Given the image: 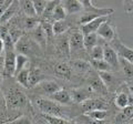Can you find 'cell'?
<instances>
[{"instance_id":"cell-1","label":"cell","mask_w":133,"mask_h":124,"mask_svg":"<svg viewBox=\"0 0 133 124\" xmlns=\"http://www.w3.org/2000/svg\"><path fill=\"white\" fill-rule=\"evenodd\" d=\"M83 6V13L79 19L81 26L87 24L91 22L92 20L97 19L99 17H110V15H112L114 12V10L112 8H98L95 7L90 0H84L81 1Z\"/></svg>"},{"instance_id":"cell-2","label":"cell","mask_w":133,"mask_h":124,"mask_svg":"<svg viewBox=\"0 0 133 124\" xmlns=\"http://www.w3.org/2000/svg\"><path fill=\"white\" fill-rule=\"evenodd\" d=\"M33 102H35L37 109L40 111L41 114L52 115V116H60V118L65 116L64 107L61 104H59V103L51 100V99L38 97V98L35 99Z\"/></svg>"},{"instance_id":"cell-3","label":"cell","mask_w":133,"mask_h":124,"mask_svg":"<svg viewBox=\"0 0 133 124\" xmlns=\"http://www.w3.org/2000/svg\"><path fill=\"white\" fill-rule=\"evenodd\" d=\"M3 94H5V98H6L7 107L10 111L22 109L28 103V99L26 97V94L19 88H17V86H10V88H8Z\"/></svg>"},{"instance_id":"cell-4","label":"cell","mask_w":133,"mask_h":124,"mask_svg":"<svg viewBox=\"0 0 133 124\" xmlns=\"http://www.w3.org/2000/svg\"><path fill=\"white\" fill-rule=\"evenodd\" d=\"M16 51L20 53V54H24V56H30V54H35L37 49H38V44H36L32 40L22 37L18 42L15 45Z\"/></svg>"},{"instance_id":"cell-5","label":"cell","mask_w":133,"mask_h":124,"mask_svg":"<svg viewBox=\"0 0 133 124\" xmlns=\"http://www.w3.org/2000/svg\"><path fill=\"white\" fill-rule=\"evenodd\" d=\"M70 53H77L85 50L84 49V36L80 30L73 31L69 37Z\"/></svg>"},{"instance_id":"cell-6","label":"cell","mask_w":133,"mask_h":124,"mask_svg":"<svg viewBox=\"0 0 133 124\" xmlns=\"http://www.w3.org/2000/svg\"><path fill=\"white\" fill-rule=\"evenodd\" d=\"M97 33L101 39L105 40V41H109V42H112V41L116 38L115 27H114V24L110 21V19L100 27V29L98 30Z\"/></svg>"},{"instance_id":"cell-7","label":"cell","mask_w":133,"mask_h":124,"mask_svg":"<svg viewBox=\"0 0 133 124\" xmlns=\"http://www.w3.org/2000/svg\"><path fill=\"white\" fill-rule=\"evenodd\" d=\"M103 60H104L107 63H109L111 65L112 69H119L120 67V61H119V56L118 53L115 52V50L113 48L109 45L108 43L103 44Z\"/></svg>"},{"instance_id":"cell-8","label":"cell","mask_w":133,"mask_h":124,"mask_svg":"<svg viewBox=\"0 0 133 124\" xmlns=\"http://www.w3.org/2000/svg\"><path fill=\"white\" fill-rule=\"evenodd\" d=\"M111 47L114 49L115 52L118 53V56H120V58L127 59L128 61H130L131 63H133V50L125 47V45L120 41L118 37L111 42Z\"/></svg>"},{"instance_id":"cell-9","label":"cell","mask_w":133,"mask_h":124,"mask_svg":"<svg viewBox=\"0 0 133 124\" xmlns=\"http://www.w3.org/2000/svg\"><path fill=\"white\" fill-rule=\"evenodd\" d=\"M109 19H110V17H99L97 19L92 20L91 22L81 26L80 31L83 33V36L90 35V33H97L98 30L100 29V27H101L104 22H107Z\"/></svg>"},{"instance_id":"cell-10","label":"cell","mask_w":133,"mask_h":124,"mask_svg":"<svg viewBox=\"0 0 133 124\" xmlns=\"http://www.w3.org/2000/svg\"><path fill=\"white\" fill-rule=\"evenodd\" d=\"M81 110L83 113H88L94 110H107V103L101 99H89L81 103Z\"/></svg>"},{"instance_id":"cell-11","label":"cell","mask_w":133,"mask_h":124,"mask_svg":"<svg viewBox=\"0 0 133 124\" xmlns=\"http://www.w3.org/2000/svg\"><path fill=\"white\" fill-rule=\"evenodd\" d=\"M36 89L38 90V92L42 93V94H47V95L51 97L52 94H55L56 92H58V91L61 90V86L55 81L45 80V81H42L41 83H39L38 85H37Z\"/></svg>"},{"instance_id":"cell-12","label":"cell","mask_w":133,"mask_h":124,"mask_svg":"<svg viewBox=\"0 0 133 124\" xmlns=\"http://www.w3.org/2000/svg\"><path fill=\"white\" fill-rule=\"evenodd\" d=\"M70 94H71L73 103L81 104L82 102H84L87 100H89V99H91L92 90H91V89L87 90L84 88H78V89H73V90L70 91Z\"/></svg>"},{"instance_id":"cell-13","label":"cell","mask_w":133,"mask_h":124,"mask_svg":"<svg viewBox=\"0 0 133 124\" xmlns=\"http://www.w3.org/2000/svg\"><path fill=\"white\" fill-rule=\"evenodd\" d=\"M50 99L61 105H69L72 103V98H71V94H70V91L66 89H61L55 94H52Z\"/></svg>"},{"instance_id":"cell-14","label":"cell","mask_w":133,"mask_h":124,"mask_svg":"<svg viewBox=\"0 0 133 124\" xmlns=\"http://www.w3.org/2000/svg\"><path fill=\"white\" fill-rule=\"evenodd\" d=\"M70 67L73 71H76L78 74H84L90 71L91 63L82 59H76L70 62Z\"/></svg>"},{"instance_id":"cell-15","label":"cell","mask_w":133,"mask_h":124,"mask_svg":"<svg viewBox=\"0 0 133 124\" xmlns=\"http://www.w3.org/2000/svg\"><path fill=\"white\" fill-rule=\"evenodd\" d=\"M89 85L90 89L93 91V92H98L101 94H105L108 92V88L105 86V84L103 83V81L100 79L99 74L97 75H91L90 80H89Z\"/></svg>"},{"instance_id":"cell-16","label":"cell","mask_w":133,"mask_h":124,"mask_svg":"<svg viewBox=\"0 0 133 124\" xmlns=\"http://www.w3.org/2000/svg\"><path fill=\"white\" fill-rule=\"evenodd\" d=\"M62 6H63L66 15H72L78 13V12L83 11L82 2L79 0H68V1H62Z\"/></svg>"},{"instance_id":"cell-17","label":"cell","mask_w":133,"mask_h":124,"mask_svg":"<svg viewBox=\"0 0 133 124\" xmlns=\"http://www.w3.org/2000/svg\"><path fill=\"white\" fill-rule=\"evenodd\" d=\"M53 72L62 79H70V77L72 74V69L70 67V64H66L64 62H59L55 65Z\"/></svg>"},{"instance_id":"cell-18","label":"cell","mask_w":133,"mask_h":124,"mask_svg":"<svg viewBox=\"0 0 133 124\" xmlns=\"http://www.w3.org/2000/svg\"><path fill=\"white\" fill-rule=\"evenodd\" d=\"M43 79H44V75L39 68L30 69V73H29V88H36L39 83L43 81Z\"/></svg>"},{"instance_id":"cell-19","label":"cell","mask_w":133,"mask_h":124,"mask_svg":"<svg viewBox=\"0 0 133 124\" xmlns=\"http://www.w3.org/2000/svg\"><path fill=\"white\" fill-rule=\"evenodd\" d=\"M131 99H133V95L130 97L125 92H120L116 94V97L114 99V103L119 109L123 110L129 105H133V100H131Z\"/></svg>"},{"instance_id":"cell-20","label":"cell","mask_w":133,"mask_h":124,"mask_svg":"<svg viewBox=\"0 0 133 124\" xmlns=\"http://www.w3.org/2000/svg\"><path fill=\"white\" fill-rule=\"evenodd\" d=\"M33 38H35V41L37 42V44L41 45V47H45L47 44V40H48V37L45 35V32L42 28V24H39L35 30H33Z\"/></svg>"},{"instance_id":"cell-21","label":"cell","mask_w":133,"mask_h":124,"mask_svg":"<svg viewBox=\"0 0 133 124\" xmlns=\"http://www.w3.org/2000/svg\"><path fill=\"white\" fill-rule=\"evenodd\" d=\"M100 79L103 81L108 89H114V85L116 84V78L112 72H98Z\"/></svg>"},{"instance_id":"cell-22","label":"cell","mask_w":133,"mask_h":124,"mask_svg":"<svg viewBox=\"0 0 133 124\" xmlns=\"http://www.w3.org/2000/svg\"><path fill=\"white\" fill-rule=\"evenodd\" d=\"M100 38L98 33H90V35H85L84 36V49L87 52H90L92 49L99 43Z\"/></svg>"},{"instance_id":"cell-23","label":"cell","mask_w":133,"mask_h":124,"mask_svg":"<svg viewBox=\"0 0 133 124\" xmlns=\"http://www.w3.org/2000/svg\"><path fill=\"white\" fill-rule=\"evenodd\" d=\"M29 73H30V69H23L18 74H16V80L22 88L29 89Z\"/></svg>"},{"instance_id":"cell-24","label":"cell","mask_w":133,"mask_h":124,"mask_svg":"<svg viewBox=\"0 0 133 124\" xmlns=\"http://www.w3.org/2000/svg\"><path fill=\"white\" fill-rule=\"evenodd\" d=\"M91 67L94 68L98 72H111L112 68L109 63H107L104 60H91Z\"/></svg>"},{"instance_id":"cell-25","label":"cell","mask_w":133,"mask_h":124,"mask_svg":"<svg viewBox=\"0 0 133 124\" xmlns=\"http://www.w3.org/2000/svg\"><path fill=\"white\" fill-rule=\"evenodd\" d=\"M119 61H120V65L122 68L124 75L128 79H133V63H131L127 59H123V58H119Z\"/></svg>"},{"instance_id":"cell-26","label":"cell","mask_w":133,"mask_h":124,"mask_svg":"<svg viewBox=\"0 0 133 124\" xmlns=\"http://www.w3.org/2000/svg\"><path fill=\"white\" fill-rule=\"evenodd\" d=\"M19 6H20V2H18V1H15V2H12L11 5L9 6V8L6 10V12L3 13L1 17H0V21L1 22H5V21H7V20H9V19H11L12 17H14V15L16 13L17 11H18V9H19Z\"/></svg>"},{"instance_id":"cell-27","label":"cell","mask_w":133,"mask_h":124,"mask_svg":"<svg viewBox=\"0 0 133 124\" xmlns=\"http://www.w3.org/2000/svg\"><path fill=\"white\" fill-rule=\"evenodd\" d=\"M69 29V23L65 20H61V21H55L52 24V30H53V36H61L62 33Z\"/></svg>"},{"instance_id":"cell-28","label":"cell","mask_w":133,"mask_h":124,"mask_svg":"<svg viewBox=\"0 0 133 124\" xmlns=\"http://www.w3.org/2000/svg\"><path fill=\"white\" fill-rule=\"evenodd\" d=\"M28 62H29V58L27 56L18 53L17 54V59H16V74H18L23 69H26V65Z\"/></svg>"},{"instance_id":"cell-29","label":"cell","mask_w":133,"mask_h":124,"mask_svg":"<svg viewBox=\"0 0 133 124\" xmlns=\"http://www.w3.org/2000/svg\"><path fill=\"white\" fill-rule=\"evenodd\" d=\"M65 17H66V12L64 10L63 6H62V3L59 2L57 5V7L55 8V10H53L52 19L55 20V21H61V20H64Z\"/></svg>"},{"instance_id":"cell-30","label":"cell","mask_w":133,"mask_h":124,"mask_svg":"<svg viewBox=\"0 0 133 124\" xmlns=\"http://www.w3.org/2000/svg\"><path fill=\"white\" fill-rule=\"evenodd\" d=\"M20 7H21V9L28 17L35 18L37 16L35 7H33V1H22V2H20Z\"/></svg>"},{"instance_id":"cell-31","label":"cell","mask_w":133,"mask_h":124,"mask_svg":"<svg viewBox=\"0 0 133 124\" xmlns=\"http://www.w3.org/2000/svg\"><path fill=\"white\" fill-rule=\"evenodd\" d=\"M74 123L76 124H104V121H98V120H94L85 114H82L76 118Z\"/></svg>"},{"instance_id":"cell-32","label":"cell","mask_w":133,"mask_h":124,"mask_svg":"<svg viewBox=\"0 0 133 124\" xmlns=\"http://www.w3.org/2000/svg\"><path fill=\"white\" fill-rule=\"evenodd\" d=\"M57 50L62 54H68L70 52L69 48V39L68 38H59L57 42Z\"/></svg>"},{"instance_id":"cell-33","label":"cell","mask_w":133,"mask_h":124,"mask_svg":"<svg viewBox=\"0 0 133 124\" xmlns=\"http://www.w3.org/2000/svg\"><path fill=\"white\" fill-rule=\"evenodd\" d=\"M103 45L100 44V42L89 52L91 57V60H103Z\"/></svg>"},{"instance_id":"cell-34","label":"cell","mask_w":133,"mask_h":124,"mask_svg":"<svg viewBox=\"0 0 133 124\" xmlns=\"http://www.w3.org/2000/svg\"><path fill=\"white\" fill-rule=\"evenodd\" d=\"M44 119L49 122V124H76L74 122H71L65 118H60V116H52V115H44L42 114Z\"/></svg>"},{"instance_id":"cell-35","label":"cell","mask_w":133,"mask_h":124,"mask_svg":"<svg viewBox=\"0 0 133 124\" xmlns=\"http://www.w3.org/2000/svg\"><path fill=\"white\" fill-rule=\"evenodd\" d=\"M85 115L92 118L94 120H98V121H104L108 116V111L107 110H94L91 111V112L85 113Z\"/></svg>"},{"instance_id":"cell-36","label":"cell","mask_w":133,"mask_h":124,"mask_svg":"<svg viewBox=\"0 0 133 124\" xmlns=\"http://www.w3.org/2000/svg\"><path fill=\"white\" fill-rule=\"evenodd\" d=\"M58 1H49L47 7H45V10L43 12V15L41 16L43 19L48 20V19H52V13H53V10H55V8L57 7L58 5Z\"/></svg>"},{"instance_id":"cell-37","label":"cell","mask_w":133,"mask_h":124,"mask_svg":"<svg viewBox=\"0 0 133 124\" xmlns=\"http://www.w3.org/2000/svg\"><path fill=\"white\" fill-rule=\"evenodd\" d=\"M47 5H48V1H44V0H41V1H33V7H35L36 13L38 17L43 15Z\"/></svg>"},{"instance_id":"cell-38","label":"cell","mask_w":133,"mask_h":124,"mask_svg":"<svg viewBox=\"0 0 133 124\" xmlns=\"http://www.w3.org/2000/svg\"><path fill=\"white\" fill-rule=\"evenodd\" d=\"M39 24H40V22H39L36 18H30V17H28L26 20H24L23 27H24V29H27V30H35V29L38 27Z\"/></svg>"},{"instance_id":"cell-39","label":"cell","mask_w":133,"mask_h":124,"mask_svg":"<svg viewBox=\"0 0 133 124\" xmlns=\"http://www.w3.org/2000/svg\"><path fill=\"white\" fill-rule=\"evenodd\" d=\"M7 113V103H6V98L5 94L1 90H0V118L6 116Z\"/></svg>"},{"instance_id":"cell-40","label":"cell","mask_w":133,"mask_h":124,"mask_svg":"<svg viewBox=\"0 0 133 124\" xmlns=\"http://www.w3.org/2000/svg\"><path fill=\"white\" fill-rule=\"evenodd\" d=\"M10 124H32V122H31V120L29 119L28 116L23 115V116L17 118L15 121H12Z\"/></svg>"},{"instance_id":"cell-41","label":"cell","mask_w":133,"mask_h":124,"mask_svg":"<svg viewBox=\"0 0 133 124\" xmlns=\"http://www.w3.org/2000/svg\"><path fill=\"white\" fill-rule=\"evenodd\" d=\"M129 121H130V120H129L122 112L119 113V114L115 116V119H114V123H115V124H125V123L129 122Z\"/></svg>"},{"instance_id":"cell-42","label":"cell","mask_w":133,"mask_h":124,"mask_svg":"<svg viewBox=\"0 0 133 124\" xmlns=\"http://www.w3.org/2000/svg\"><path fill=\"white\" fill-rule=\"evenodd\" d=\"M122 113L125 115V116L129 120L133 119V105H129V106L125 107V109H123L122 110Z\"/></svg>"},{"instance_id":"cell-43","label":"cell","mask_w":133,"mask_h":124,"mask_svg":"<svg viewBox=\"0 0 133 124\" xmlns=\"http://www.w3.org/2000/svg\"><path fill=\"white\" fill-rule=\"evenodd\" d=\"M11 3H12V1H0V17L5 13L6 10L9 8Z\"/></svg>"},{"instance_id":"cell-44","label":"cell","mask_w":133,"mask_h":124,"mask_svg":"<svg viewBox=\"0 0 133 124\" xmlns=\"http://www.w3.org/2000/svg\"><path fill=\"white\" fill-rule=\"evenodd\" d=\"M123 7L125 12H133V0L132 1H123Z\"/></svg>"},{"instance_id":"cell-45","label":"cell","mask_w":133,"mask_h":124,"mask_svg":"<svg viewBox=\"0 0 133 124\" xmlns=\"http://www.w3.org/2000/svg\"><path fill=\"white\" fill-rule=\"evenodd\" d=\"M3 50H5V42H3V40L0 38V54L3 52Z\"/></svg>"},{"instance_id":"cell-46","label":"cell","mask_w":133,"mask_h":124,"mask_svg":"<svg viewBox=\"0 0 133 124\" xmlns=\"http://www.w3.org/2000/svg\"><path fill=\"white\" fill-rule=\"evenodd\" d=\"M130 91H131V93H132V95H133V85H130Z\"/></svg>"},{"instance_id":"cell-47","label":"cell","mask_w":133,"mask_h":124,"mask_svg":"<svg viewBox=\"0 0 133 124\" xmlns=\"http://www.w3.org/2000/svg\"><path fill=\"white\" fill-rule=\"evenodd\" d=\"M1 82H2V77L0 75V84H1Z\"/></svg>"}]
</instances>
